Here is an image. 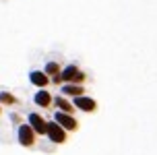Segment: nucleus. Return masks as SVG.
<instances>
[{"instance_id": "f257e3e1", "label": "nucleus", "mask_w": 157, "mask_h": 155, "mask_svg": "<svg viewBox=\"0 0 157 155\" xmlns=\"http://www.w3.org/2000/svg\"><path fill=\"white\" fill-rule=\"evenodd\" d=\"M87 81V72L77 64H66L60 70V83H72V85H85Z\"/></svg>"}, {"instance_id": "f03ea898", "label": "nucleus", "mask_w": 157, "mask_h": 155, "mask_svg": "<svg viewBox=\"0 0 157 155\" xmlns=\"http://www.w3.org/2000/svg\"><path fill=\"white\" fill-rule=\"evenodd\" d=\"M15 137H17V143H19L21 147H25V149L35 147V143H37V134L31 130V126H29L27 122L19 124V126L15 128Z\"/></svg>"}, {"instance_id": "7ed1b4c3", "label": "nucleus", "mask_w": 157, "mask_h": 155, "mask_svg": "<svg viewBox=\"0 0 157 155\" xmlns=\"http://www.w3.org/2000/svg\"><path fill=\"white\" fill-rule=\"evenodd\" d=\"M46 137L52 145H64L68 139V132L64 130L62 126H58L54 120H48V128H46Z\"/></svg>"}, {"instance_id": "20e7f679", "label": "nucleus", "mask_w": 157, "mask_h": 155, "mask_svg": "<svg viewBox=\"0 0 157 155\" xmlns=\"http://www.w3.org/2000/svg\"><path fill=\"white\" fill-rule=\"evenodd\" d=\"M72 106H75V110H78V112H83V114H95L97 112V101L91 97V95H77V97H72Z\"/></svg>"}, {"instance_id": "39448f33", "label": "nucleus", "mask_w": 157, "mask_h": 155, "mask_svg": "<svg viewBox=\"0 0 157 155\" xmlns=\"http://www.w3.org/2000/svg\"><path fill=\"white\" fill-rule=\"evenodd\" d=\"M27 124L31 126V130L37 137H46V128H48V120L39 112H27Z\"/></svg>"}, {"instance_id": "423d86ee", "label": "nucleus", "mask_w": 157, "mask_h": 155, "mask_svg": "<svg viewBox=\"0 0 157 155\" xmlns=\"http://www.w3.org/2000/svg\"><path fill=\"white\" fill-rule=\"evenodd\" d=\"M58 126H62L66 132H77L78 130V120L72 114H64V112H54V118H52Z\"/></svg>"}, {"instance_id": "0eeeda50", "label": "nucleus", "mask_w": 157, "mask_h": 155, "mask_svg": "<svg viewBox=\"0 0 157 155\" xmlns=\"http://www.w3.org/2000/svg\"><path fill=\"white\" fill-rule=\"evenodd\" d=\"M29 83H31L35 89H48V85H50V77H48L41 68H35V70L29 72Z\"/></svg>"}, {"instance_id": "6e6552de", "label": "nucleus", "mask_w": 157, "mask_h": 155, "mask_svg": "<svg viewBox=\"0 0 157 155\" xmlns=\"http://www.w3.org/2000/svg\"><path fill=\"white\" fill-rule=\"evenodd\" d=\"M52 106L56 108V112H64V114H72L75 116V106H72V101L68 97H64V95H54L52 97Z\"/></svg>"}, {"instance_id": "1a4fd4ad", "label": "nucleus", "mask_w": 157, "mask_h": 155, "mask_svg": "<svg viewBox=\"0 0 157 155\" xmlns=\"http://www.w3.org/2000/svg\"><path fill=\"white\" fill-rule=\"evenodd\" d=\"M52 97L54 95L48 91V89H37V91L33 93V103L41 110H48V108H52Z\"/></svg>"}, {"instance_id": "9d476101", "label": "nucleus", "mask_w": 157, "mask_h": 155, "mask_svg": "<svg viewBox=\"0 0 157 155\" xmlns=\"http://www.w3.org/2000/svg\"><path fill=\"white\" fill-rule=\"evenodd\" d=\"M60 95L68 97V99L77 97V95H85V85H72V83H64V85H60Z\"/></svg>"}, {"instance_id": "9b49d317", "label": "nucleus", "mask_w": 157, "mask_h": 155, "mask_svg": "<svg viewBox=\"0 0 157 155\" xmlns=\"http://www.w3.org/2000/svg\"><path fill=\"white\" fill-rule=\"evenodd\" d=\"M19 103V97H17L15 93H10V91H0V106L4 108H10V106H17Z\"/></svg>"}, {"instance_id": "f8f14e48", "label": "nucleus", "mask_w": 157, "mask_h": 155, "mask_svg": "<svg viewBox=\"0 0 157 155\" xmlns=\"http://www.w3.org/2000/svg\"><path fill=\"white\" fill-rule=\"evenodd\" d=\"M60 70H62V64H60V62H56V60H48L46 66H44V72H46L50 79L56 77V75H60Z\"/></svg>"}, {"instance_id": "ddd939ff", "label": "nucleus", "mask_w": 157, "mask_h": 155, "mask_svg": "<svg viewBox=\"0 0 157 155\" xmlns=\"http://www.w3.org/2000/svg\"><path fill=\"white\" fill-rule=\"evenodd\" d=\"M8 118H10V122H13V126H19V124H23V114H19V112H10L8 114Z\"/></svg>"}, {"instance_id": "4468645a", "label": "nucleus", "mask_w": 157, "mask_h": 155, "mask_svg": "<svg viewBox=\"0 0 157 155\" xmlns=\"http://www.w3.org/2000/svg\"><path fill=\"white\" fill-rule=\"evenodd\" d=\"M0 114H2V106H0Z\"/></svg>"}]
</instances>
